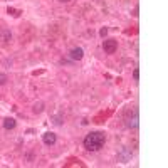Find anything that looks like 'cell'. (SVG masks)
<instances>
[{
    "mask_svg": "<svg viewBox=\"0 0 168 168\" xmlns=\"http://www.w3.org/2000/svg\"><path fill=\"white\" fill-rule=\"evenodd\" d=\"M104 141H106L104 133H99V131L89 133V135L84 138V148L88 151H99L102 146H104Z\"/></svg>",
    "mask_w": 168,
    "mask_h": 168,
    "instance_id": "1",
    "label": "cell"
},
{
    "mask_svg": "<svg viewBox=\"0 0 168 168\" xmlns=\"http://www.w3.org/2000/svg\"><path fill=\"white\" fill-rule=\"evenodd\" d=\"M138 124H139V118H138V109H133V116L131 113L128 111V114H126V126L128 128H138Z\"/></svg>",
    "mask_w": 168,
    "mask_h": 168,
    "instance_id": "2",
    "label": "cell"
},
{
    "mask_svg": "<svg viewBox=\"0 0 168 168\" xmlns=\"http://www.w3.org/2000/svg\"><path fill=\"white\" fill-rule=\"evenodd\" d=\"M102 49H104V52H106V54H114V52H116V49H118V42L114 39H108V40H104Z\"/></svg>",
    "mask_w": 168,
    "mask_h": 168,
    "instance_id": "3",
    "label": "cell"
},
{
    "mask_svg": "<svg viewBox=\"0 0 168 168\" xmlns=\"http://www.w3.org/2000/svg\"><path fill=\"white\" fill-rule=\"evenodd\" d=\"M42 141H44L47 146H52V145H55V141H57V136H55L54 133L47 131V133H44V135H42Z\"/></svg>",
    "mask_w": 168,
    "mask_h": 168,
    "instance_id": "4",
    "label": "cell"
},
{
    "mask_svg": "<svg viewBox=\"0 0 168 168\" xmlns=\"http://www.w3.org/2000/svg\"><path fill=\"white\" fill-rule=\"evenodd\" d=\"M69 55H71V59H74V61H81L82 55H84V51L81 47H74L72 51L69 52Z\"/></svg>",
    "mask_w": 168,
    "mask_h": 168,
    "instance_id": "5",
    "label": "cell"
},
{
    "mask_svg": "<svg viewBox=\"0 0 168 168\" xmlns=\"http://www.w3.org/2000/svg\"><path fill=\"white\" fill-rule=\"evenodd\" d=\"M15 126H17L15 119H12V118H7V119H4V128H5V129H14Z\"/></svg>",
    "mask_w": 168,
    "mask_h": 168,
    "instance_id": "6",
    "label": "cell"
},
{
    "mask_svg": "<svg viewBox=\"0 0 168 168\" xmlns=\"http://www.w3.org/2000/svg\"><path fill=\"white\" fill-rule=\"evenodd\" d=\"M7 82V76H5L4 72H0V86H2V84H5Z\"/></svg>",
    "mask_w": 168,
    "mask_h": 168,
    "instance_id": "7",
    "label": "cell"
},
{
    "mask_svg": "<svg viewBox=\"0 0 168 168\" xmlns=\"http://www.w3.org/2000/svg\"><path fill=\"white\" fill-rule=\"evenodd\" d=\"M133 79H135V81H139V71H138V69L133 71Z\"/></svg>",
    "mask_w": 168,
    "mask_h": 168,
    "instance_id": "8",
    "label": "cell"
},
{
    "mask_svg": "<svg viewBox=\"0 0 168 168\" xmlns=\"http://www.w3.org/2000/svg\"><path fill=\"white\" fill-rule=\"evenodd\" d=\"M99 34H101V35L104 37V35H106V34H108V29H106V27H104V29H101V32H99Z\"/></svg>",
    "mask_w": 168,
    "mask_h": 168,
    "instance_id": "9",
    "label": "cell"
},
{
    "mask_svg": "<svg viewBox=\"0 0 168 168\" xmlns=\"http://www.w3.org/2000/svg\"><path fill=\"white\" fill-rule=\"evenodd\" d=\"M59 2H71V0H59Z\"/></svg>",
    "mask_w": 168,
    "mask_h": 168,
    "instance_id": "10",
    "label": "cell"
}]
</instances>
